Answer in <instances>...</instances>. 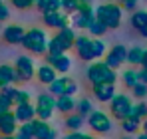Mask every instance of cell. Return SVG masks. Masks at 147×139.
<instances>
[{
  "label": "cell",
  "instance_id": "1",
  "mask_svg": "<svg viewBox=\"0 0 147 139\" xmlns=\"http://www.w3.org/2000/svg\"><path fill=\"white\" fill-rule=\"evenodd\" d=\"M74 42H76L74 28L72 26H64V28H60V32L52 40H48V54H52V56L66 54L70 48H74Z\"/></svg>",
  "mask_w": 147,
  "mask_h": 139
},
{
  "label": "cell",
  "instance_id": "2",
  "mask_svg": "<svg viewBox=\"0 0 147 139\" xmlns=\"http://www.w3.org/2000/svg\"><path fill=\"white\" fill-rule=\"evenodd\" d=\"M121 16H123L121 4L107 2V4H99L98 8H96V18H98L99 22L105 24L107 30H115V28H119V24H121Z\"/></svg>",
  "mask_w": 147,
  "mask_h": 139
},
{
  "label": "cell",
  "instance_id": "3",
  "mask_svg": "<svg viewBox=\"0 0 147 139\" xmlns=\"http://www.w3.org/2000/svg\"><path fill=\"white\" fill-rule=\"evenodd\" d=\"M22 46H24L28 52L36 54V56L46 54V52H48V38H46L44 30H40V28L28 30L24 34V38H22Z\"/></svg>",
  "mask_w": 147,
  "mask_h": 139
},
{
  "label": "cell",
  "instance_id": "4",
  "mask_svg": "<svg viewBox=\"0 0 147 139\" xmlns=\"http://www.w3.org/2000/svg\"><path fill=\"white\" fill-rule=\"evenodd\" d=\"M88 80L92 84H99V82H111V84H115L117 74H115L113 68H109L105 62H94L88 68Z\"/></svg>",
  "mask_w": 147,
  "mask_h": 139
},
{
  "label": "cell",
  "instance_id": "5",
  "mask_svg": "<svg viewBox=\"0 0 147 139\" xmlns=\"http://www.w3.org/2000/svg\"><path fill=\"white\" fill-rule=\"evenodd\" d=\"M54 111H56V97L50 92L40 93V95H38V101H36V117L48 121Z\"/></svg>",
  "mask_w": 147,
  "mask_h": 139
},
{
  "label": "cell",
  "instance_id": "6",
  "mask_svg": "<svg viewBox=\"0 0 147 139\" xmlns=\"http://www.w3.org/2000/svg\"><path fill=\"white\" fill-rule=\"evenodd\" d=\"M131 99L125 95V93H115V97L109 101V109H111V113L115 119H125V117L129 115V109H131Z\"/></svg>",
  "mask_w": 147,
  "mask_h": 139
},
{
  "label": "cell",
  "instance_id": "7",
  "mask_svg": "<svg viewBox=\"0 0 147 139\" xmlns=\"http://www.w3.org/2000/svg\"><path fill=\"white\" fill-rule=\"evenodd\" d=\"M88 125L96 131V133H109L111 131V119L103 111H92L88 115Z\"/></svg>",
  "mask_w": 147,
  "mask_h": 139
},
{
  "label": "cell",
  "instance_id": "8",
  "mask_svg": "<svg viewBox=\"0 0 147 139\" xmlns=\"http://www.w3.org/2000/svg\"><path fill=\"white\" fill-rule=\"evenodd\" d=\"M44 24L48 28H64L70 26V14L62 12V10H52V12H44Z\"/></svg>",
  "mask_w": 147,
  "mask_h": 139
},
{
  "label": "cell",
  "instance_id": "9",
  "mask_svg": "<svg viewBox=\"0 0 147 139\" xmlns=\"http://www.w3.org/2000/svg\"><path fill=\"white\" fill-rule=\"evenodd\" d=\"M74 48H76L78 56H80L84 62L96 60V58H94V52H92V38H88V36H84V34H82V36H76Z\"/></svg>",
  "mask_w": 147,
  "mask_h": 139
},
{
  "label": "cell",
  "instance_id": "10",
  "mask_svg": "<svg viewBox=\"0 0 147 139\" xmlns=\"http://www.w3.org/2000/svg\"><path fill=\"white\" fill-rule=\"evenodd\" d=\"M125 60H127V48L125 46H113L105 54V64L113 70H117Z\"/></svg>",
  "mask_w": 147,
  "mask_h": 139
},
{
  "label": "cell",
  "instance_id": "11",
  "mask_svg": "<svg viewBox=\"0 0 147 139\" xmlns=\"http://www.w3.org/2000/svg\"><path fill=\"white\" fill-rule=\"evenodd\" d=\"M16 74L20 78V82H30L32 76H34V62L28 58V56H20L16 60Z\"/></svg>",
  "mask_w": 147,
  "mask_h": 139
},
{
  "label": "cell",
  "instance_id": "12",
  "mask_svg": "<svg viewBox=\"0 0 147 139\" xmlns=\"http://www.w3.org/2000/svg\"><path fill=\"white\" fill-rule=\"evenodd\" d=\"M94 95L98 97L99 101L109 103V101L115 97V84H111V82H99V84H94Z\"/></svg>",
  "mask_w": 147,
  "mask_h": 139
},
{
  "label": "cell",
  "instance_id": "13",
  "mask_svg": "<svg viewBox=\"0 0 147 139\" xmlns=\"http://www.w3.org/2000/svg\"><path fill=\"white\" fill-rule=\"evenodd\" d=\"M34 125V139H56V129L44 119H32Z\"/></svg>",
  "mask_w": 147,
  "mask_h": 139
},
{
  "label": "cell",
  "instance_id": "14",
  "mask_svg": "<svg viewBox=\"0 0 147 139\" xmlns=\"http://www.w3.org/2000/svg\"><path fill=\"white\" fill-rule=\"evenodd\" d=\"M24 34H26V30L22 28V26L10 24V26H6V28H4L2 38H4V42H8V44H22Z\"/></svg>",
  "mask_w": 147,
  "mask_h": 139
},
{
  "label": "cell",
  "instance_id": "15",
  "mask_svg": "<svg viewBox=\"0 0 147 139\" xmlns=\"http://www.w3.org/2000/svg\"><path fill=\"white\" fill-rule=\"evenodd\" d=\"M18 129V119L14 115V111H6L0 117V133L2 135H14Z\"/></svg>",
  "mask_w": 147,
  "mask_h": 139
},
{
  "label": "cell",
  "instance_id": "16",
  "mask_svg": "<svg viewBox=\"0 0 147 139\" xmlns=\"http://www.w3.org/2000/svg\"><path fill=\"white\" fill-rule=\"evenodd\" d=\"M48 62L58 74H68L70 68H72V60H70L66 54H60V56H52V54H48Z\"/></svg>",
  "mask_w": 147,
  "mask_h": 139
},
{
  "label": "cell",
  "instance_id": "17",
  "mask_svg": "<svg viewBox=\"0 0 147 139\" xmlns=\"http://www.w3.org/2000/svg\"><path fill=\"white\" fill-rule=\"evenodd\" d=\"M16 109H14V115L16 119L20 121V123H26V121H32L34 117H36V107L30 103V101H26V103H18V105H14Z\"/></svg>",
  "mask_w": 147,
  "mask_h": 139
},
{
  "label": "cell",
  "instance_id": "18",
  "mask_svg": "<svg viewBox=\"0 0 147 139\" xmlns=\"http://www.w3.org/2000/svg\"><path fill=\"white\" fill-rule=\"evenodd\" d=\"M20 78H18V74H16V68H12V66H0V90L2 88H6V86H12V84H16Z\"/></svg>",
  "mask_w": 147,
  "mask_h": 139
},
{
  "label": "cell",
  "instance_id": "19",
  "mask_svg": "<svg viewBox=\"0 0 147 139\" xmlns=\"http://www.w3.org/2000/svg\"><path fill=\"white\" fill-rule=\"evenodd\" d=\"M70 78H56L52 84H50L48 92L54 95V97H58V95H66V90H68V86H70Z\"/></svg>",
  "mask_w": 147,
  "mask_h": 139
},
{
  "label": "cell",
  "instance_id": "20",
  "mask_svg": "<svg viewBox=\"0 0 147 139\" xmlns=\"http://www.w3.org/2000/svg\"><path fill=\"white\" fill-rule=\"evenodd\" d=\"M36 76H38V80L42 82V84H46V86H50L56 78H58V72L52 68L50 64H44V66H40L38 68V72H36Z\"/></svg>",
  "mask_w": 147,
  "mask_h": 139
},
{
  "label": "cell",
  "instance_id": "21",
  "mask_svg": "<svg viewBox=\"0 0 147 139\" xmlns=\"http://www.w3.org/2000/svg\"><path fill=\"white\" fill-rule=\"evenodd\" d=\"M56 109L62 111V113H72L74 109H76L74 95H58L56 97Z\"/></svg>",
  "mask_w": 147,
  "mask_h": 139
},
{
  "label": "cell",
  "instance_id": "22",
  "mask_svg": "<svg viewBox=\"0 0 147 139\" xmlns=\"http://www.w3.org/2000/svg\"><path fill=\"white\" fill-rule=\"evenodd\" d=\"M94 18H96V16H86V14H82V12H74L72 18H70V22H72V28L88 30V26H90V22H92Z\"/></svg>",
  "mask_w": 147,
  "mask_h": 139
},
{
  "label": "cell",
  "instance_id": "23",
  "mask_svg": "<svg viewBox=\"0 0 147 139\" xmlns=\"http://www.w3.org/2000/svg\"><path fill=\"white\" fill-rule=\"evenodd\" d=\"M131 26L135 28V30H145L147 28V12L145 10H135L133 14H131Z\"/></svg>",
  "mask_w": 147,
  "mask_h": 139
},
{
  "label": "cell",
  "instance_id": "24",
  "mask_svg": "<svg viewBox=\"0 0 147 139\" xmlns=\"http://www.w3.org/2000/svg\"><path fill=\"white\" fill-rule=\"evenodd\" d=\"M143 48H139V46H131V50H127V64L129 66H139L141 64V60H143Z\"/></svg>",
  "mask_w": 147,
  "mask_h": 139
},
{
  "label": "cell",
  "instance_id": "25",
  "mask_svg": "<svg viewBox=\"0 0 147 139\" xmlns=\"http://www.w3.org/2000/svg\"><path fill=\"white\" fill-rule=\"evenodd\" d=\"M14 137L16 139H34V125H32V121H26L22 125H18Z\"/></svg>",
  "mask_w": 147,
  "mask_h": 139
},
{
  "label": "cell",
  "instance_id": "26",
  "mask_svg": "<svg viewBox=\"0 0 147 139\" xmlns=\"http://www.w3.org/2000/svg\"><path fill=\"white\" fill-rule=\"evenodd\" d=\"M121 78H123V84H125L129 90H131L133 86H137V84H139V72H135V70H133V66L125 70Z\"/></svg>",
  "mask_w": 147,
  "mask_h": 139
},
{
  "label": "cell",
  "instance_id": "27",
  "mask_svg": "<svg viewBox=\"0 0 147 139\" xmlns=\"http://www.w3.org/2000/svg\"><path fill=\"white\" fill-rule=\"evenodd\" d=\"M82 125H84V115H80V113H68V117H66V127L68 129L80 131Z\"/></svg>",
  "mask_w": 147,
  "mask_h": 139
},
{
  "label": "cell",
  "instance_id": "28",
  "mask_svg": "<svg viewBox=\"0 0 147 139\" xmlns=\"http://www.w3.org/2000/svg\"><path fill=\"white\" fill-rule=\"evenodd\" d=\"M121 127L125 133H135L139 127H141V119H135V117H125L121 119Z\"/></svg>",
  "mask_w": 147,
  "mask_h": 139
},
{
  "label": "cell",
  "instance_id": "29",
  "mask_svg": "<svg viewBox=\"0 0 147 139\" xmlns=\"http://www.w3.org/2000/svg\"><path fill=\"white\" fill-rule=\"evenodd\" d=\"M127 117H135V119H141L143 121L147 117V103H135V105H131Z\"/></svg>",
  "mask_w": 147,
  "mask_h": 139
},
{
  "label": "cell",
  "instance_id": "30",
  "mask_svg": "<svg viewBox=\"0 0 147 139\" xmlns=\"http://www.w3.org/2000/svg\"><path fill=\"white\" fill-rule=\"evenodd\" d=\"M88 30H90L92 36H103V34L107 32V26L103 22H99L98 18H94V20L90 22V26H88Z\"/></svg>",
  "mask_w": 147,
  "mask_h": 139
},
{
  "label": "cell",
  "instance_id": "31",
  "mask_svg": "<svg viewBox=\"0 0 147 139\" xmlns=\"http://www.w3.org/2000/svg\"><path fill=\"white\" fill-rule=\"evenodd\" d=\"M76 109H78V113L80 115H90L92 111H94V105H92V101L88 99V97H84V99H80L78 103H76Z\"/></svg>",
  "mask_w": 147,
  "mask_h": 139
},
{
  "label": "cell",
  "instance_id": "32",
  "mask_svg": "<svg viewBox=\"0 0 147 139\" xmlns=\"http://www.w3.org/2000/svg\"><path fill=\"white\" fill-rule=\"evenodd\" d=\"M40 12H52V10H62V0H42V4L38 6Z\"/></svg>",
  "mask_w": 147,
  "mask_h": 139
},
{
  "label": "cell",
  "instance_id": "33",
  "mask_svg": "<svg viewBox=\"0 0 147 139\" xmlns=\"http://www.w3.org/2000/svg\"><path fill=\"white\" fill-rule=\"evenodd\" d=\"M92 52H94V58L98 60L105 54V44L101 40H92Z\"/></svg>",
  "mask_w": 147,
  "mask_h": 139
},
{
  "label": "cell",
  "instance_id": "34",
  "mask_svg": "<svg viewBox=\"0 0 147 139\" xmlns=\"http://www.w3.org/2000/svg\"><path fill=\"white\" fill-rule=\"evenodd\" d=\"M30 101V93L24 92V90H16L14 97H12V105H18V103H26Z\"/></svg>",
  "mask_w": 147,
  "mask_h": 139
},
{
  "label": "cell",
  "instance_id": "35",
  "mask_svg": "<svg viewBox=\"0 0 147 139\" xmlns=\"http://www.w3.org/2000/svg\"><path fill=\"white\" fill-rule=\"evenodd\" d=\"M78 6H80L78 0H62V10H64L66 14H70V16L78 10Z\"/></svg>",
  "mask_w": 147,
  "mask_h": 139
},
{
  "label": "cell",
  "instance_id": "36",
  "mask_svg": "<svg viewBox=\"0 0 147 139\" xmlns=\"http://www.w3.org/2000/svg\"><path fill=\"white\" fill-rule=\"evenodd\" d=\"M131 92H133L135 97H139V99H141V97H145V95H147V84L139 82L137 86H133V88H131Z\"/></svg>",
  "mask_w": 147,
  "mask_h": 139
},
{
  "label": "cell",
  "instance_id": "37",
  "mask_svg": "<svg viewBox=\"0 0 147 139\" xmlns=\"http://www.w3.org/2000/svg\"><path fill=\"white\" fill-rule=\"evenodd\" d=\"M10 109H12V101L6 99L4 95H0V117L4 115L6 111H10Z\"/></svg>",
  "mask_w": 147,
  "mask_h": 139
},
{
  "label": "cell",
  "instance_id": "38",
  "mask_svg": "<svg viewBox=\"0 0 147 139\" xmlns=\"http://www.w3.org/2000/svg\"><path fill=\"white\" fill-rule=\"evenodd\" d=\"M14 93H16V88H12V86H6V88H2V90H0V95H4V97H6V99H10V101H12Z\"/></svg>",
  "mask_w": 147,
  "mask_h": 139
},
{
  "label": "cell",
  "instance_id": "39",
  "mask_svg": "<svg viewBox=\"0 0 147 139\" xmlns=\"http://www.w3.org/2000/svg\"><path fill=\"white\" fill-rule=\"evenodd\" d=\"M12 4H14L18 10H26V8H30L34 2H32V0H12Z\"/></svg>",
  "mask_w": 147,
  "mask_h": 139
},
{
  "label": "cell",
  "instance_id": "40",
  "mask_svg": "<svg viewBox=\"0 0 147 139\" xmlns=\"http://www.w3.org/2000/svg\"><path fill=\"white\" fill-rule=\"evenodd\" d=\"M119 4H121V8H125V10H135L137 0H119Z\"/></svg>",
  "mask_w": 147,
  "mask_h": 139
},
{
  "label": "cell",
  "instance_id": "41",
  "mask_svg": "<svg viewBox=\"0 0 147 139\" xmlns=\"http://www.w3.org/2000/svg\"><path fill=\"white\" fill-rule=\"evenodd\" d=\"M8 16H10V14H8V8H6V4L0 0V22H2V20H6Z\"/></svg>",
  "mask_w": 147,
  "mask_h": 139
},
{
  "label": "cell",
  "instance_id": "42",
  "mask_svg": "<svg viewBox=\"0 0 147 139\" xmlns=\"http://www.w3.org/2000/svg\"><path fill=\"white\" fill-rule=\"evenodd\" d=\"M84 137V133H80V131H72L70 135H66L64 139H82Z\"/></svg>",
  "mask_w": 147,
  "mask_h": 139
},
{
  "label": "cell",
  "instance_id": "43",
  "mask_svg": "<svg viewBox=\"0 0 147 139\" xmlns=\"http://www.w3.org/2000/svg\"><path fill=\"white\" fill-rule=\"evenodd\" d=\"M139 82H143V84H147V68L139 70Z\"/></svg>",
  "mask_w": 147,
  "mask_h": 139
},
{
  "label": "cell",
  "instance_id": "44",
  "mask_svg": "<svg viewBox=\"0 0 147 139\" xmlns=\"http://www.w3.org/2000/svg\"><path fill=\"white\" fill-rule=\"evenodd\" d=\"M141 66H143V68H147V50L143 52V60H141Z\"/></svg>",
  "mask_w": 147,
  "mask_h": 139
},
{
  "label": "cell",
  "instance_id": "45",
  "mask_svg": "<svg viewBox=\"0 0 147 139\" xmlns=\"http://www.w3.org/2000/svg\"><path fill=\"white\" fill-rule=\"evenodd\" d=\"M141 127H143V133H147V117L141 121Z\"/></svg>",
  "mask_w": 147,
  "mask_h": 139
},
{
  "label": "cell",
  "instance_id": "46",
  "mask_svg": "<svg viewBox=\"0 0 147 139\" xmlns=\"http://www.w3.org/2000/svg\"><path fill=\"white\" fill-rule=\"evenodd\" d=\"M0 139H16V137H14V135H2Z\"/></svg>",
  "mask_w": 147,
  "mask_h": 139
},
{
  "label": "cell",
  "instance_id": "47",
  "mask_svg": "<svg viewBox=\"0 0 147 139\" xmlns=\"http://www.w3.org/2000/svg\"><path fill=\"white\" fill-rule=\"evenodd\" d=\"M82 139H96V137H92V135H86V133H84V137Z\"/></svg>",
  "mask_w": 147,
  "mask_h": 139
},
{
  "label": "cell",
  "instance_id": "48",
  "mask_svg": "<svg viewBox=\"0 0 147 139\" xmlns=\"http://www.w3.org/2000/svg\"><path fill=\"white\" fill-rule=\"evenodd\" d=\"M32 2H34L36 6H40V4H42V0H32Z\"/></svg>",
  "mask_w": 147,
  "mask_h": 139
},
{
  "label": "cell",
  "instance_id": "49",
  "mask_svg": "<svg viewBox=\"0 0 147 139\" xmlns=\"http://www.w3.org/2000/svg\"><path fill=\"white\" fill-rule=\"evenodd\" d=\"M137 139H147V133H141V135H139Z\"/></svg>",
  "mask_w": 147,
  "mask_h": 139
},
{
  "label": "cell",
  "instance_id": "50",
  "mask_svg": "<svg viewBox=\"0 0 147 139\" xmlns=\"http://www.w3.org/2000/svg\"><path fill=\"white\" fill-rule=\"evenodd\" d=\"M141 36H145V38H147V28H145V30H141Z\"/></svg>",
  "mask_w": 147,
  "mask_h": 139
},
{
  "label": "cell",
  "instance_id": "51",
  "mask_svg": "<svg viewBox=\"0 0 147 139\" xmlns=\"http://www.w3.org/2000/svg\"><path fill=\"white\" fill-rule=\"evenodd\" d=\"M121 139H131V137H121Z\"/></svg>",
  "mask_w": 147,
  "mask_h": 139
},
{
  "label": "cell",
  "instance_id": "52",
  "mask_svg": "<svg viewBox=\"0 0 147 139\" xmlns=\"http://www.w3.org/2000/svg\"><path fill=\"white\" fill-rule=\"evenodd\" d=\"M78 2H86V0H78Z\"/></svg>",
  "mask_w": 147,
  "mask_h": 139
}]
</instances>
